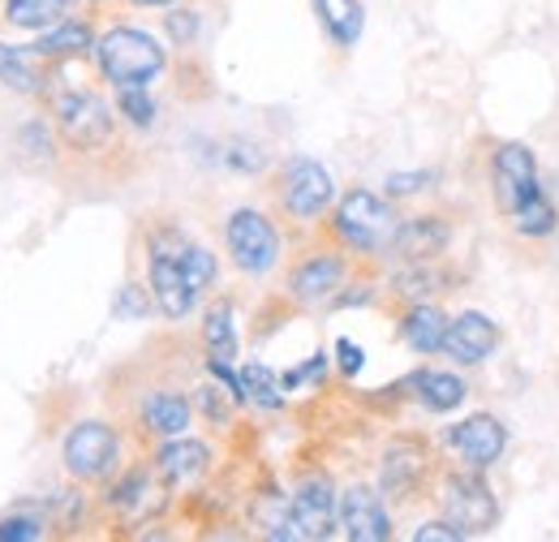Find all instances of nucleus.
Instances as JSON below:
<instances>
[{"label": "nucleus", "instance_id": "f257e3e1", "mask_svg": "<svg viewBox=\"0 0 559 542\" xmlns=\"http://www.w3.org/2000/svg\"><path fill=\"white\" fill-rule=\"evenodd\" d=\"M99 69L108 73V82L117 86H146L151 78L164 73V48L146 35V31H134V26H117L108 31L99 44Z\"/></svg>", "mask_w": 559, "mask_h": 542}, {"label": "nucleus", "instance_id": "f03ea898", "mask_svg": "<svg viewBox=\"0 0 559 542\" xmlns=\"http://www.w3.org/2000/svg\"><path fill=\"white\" fill-rule=\"evenodd\" d=\"M401 220L396 211L370 190H349L336 207V233L353 250H388Z\"/></svg>", "mask_w": 559, "mask_h": 542}, {"label": "nucleus", "instance_id": "7ed1b4c3", "mask_svg": "<svg viewBox=\"0 0 559 542\" xmlns=\"http://www.w3.org/2000/svg\"><path fill=\"white\" fill-rule=\"evenodd\" d=\"M181 250H186V237L164 228L151 237V297L155 306L168 315V319H186L194 310V288L186 284V271H181Z\"/></svg>", "mask_w": 559, "mask_h": 542}, {"label": "nucleus", "instance_id": "20e7f679", "mask_svg": "<svg viewBox=\"0 0 559 542\" xmlns=\"http://www.w3.org/2000/svg\"><path fill=\"white\" fill-rule=\"evenodd\" d=\"M224 246L233 255V263L246 275H267L280 263V233L272 228V220L254 207H241L228 215L224 224Z\"/></svg>", "mask_w": 559, "mask_h": 542}, {"label": "nucleus", "instance_id": "39448f33", "mask_svg": "<svg viewBox=\"0 0 559 542\" xmlns=\"http://www.w3.org/2000/svg\"><path fill=\"white\" fill-rule=\"evenodd\" d=\"M336 491L314 478V482H301L297 495L288 499L284 508V521L272 530V539H301V542H319V539H332L336 534Z\"/></svg>", "mask_w": 559, "mask_h": 542}, {"label": "nucleus", "instance_id": "423d86ee", "mask_svg": "<svg viewBox=\"0 0 559 542\" xmlns=\"http://www.w3.org/2000/svg\"><path fill=\"white\" fill-rule=\"evenodd\" d=\"M61 457H66V470H70L73 478L99 482V478H108L117 470V461H121V439H117V431H112L108 422H78L70 435H66Z\"/></svg>", "mask_w": 559, "mask_h": 542}, {"label": "nucleus", "instance_id": "0eeeda50", "mask_svg": "<svg viewBox=\"0 0 559 542\" xmlns=\"http://www.w3.org/2000/svg\"><path fill=\"white\" fill-rule=\"evenodd\" d=\"M439 504L448 512V521L469 539V534H487L499 521V504L490 495V486L478 474H448L443 478V491H439Z\"/></svg>", "mask_w": 559, "mask_h": 542}, {"label": "nucleus", "instance_id": "6e6552de", "mask_svg": "<svg viewBox=\"0 0 559 542\" xmlns=\"http://www.w3.org/2000/svg\"><path fill=\"white\" fill-rule=\"evenodd\" d=\"M490 186H495V203L503 215L521 211L530 199H538V164H534V151L525 142H503L490 160Z\"/></svg>", "mask_w": 559, "mask_h": 542}, {"label": "nucleus", "instance_id": "1a4fd4ad", "mask_svg": "<svg viewBox=\"0 0 559 542\" xmlns=\"http://www.w3.org/2000/svg\"><path fill=\"white\" fill-rule=\"evenodd\" d=\"M336 186H332V173L319 164V160H293L280 177V203L288 215L297 220H314L323 215L328 203H332Z\"/></svg>", "mask_w": 559, "mask_h": 542}, {"label": "nucleus", "instance_id": "9d476101", "mask_svg": "<svg viewBox=\"0 0 559 542\" xmlns=\"http://www.w3.org/2000/svg\"><path fill=\"white\" fill-rule=\"evenodd\" d=\"M52 113H57L61 134L70 138L73 146H82V151L108 142V134H112V113H108V104H104L99 95H91V91H66V95H57Z\"/></svg>", "mask_w": 559, "mask_h": 542}, {"label": "nucleus", "instance_id": "9b49d317", "mask_svg": "<svg viewBox=\"0 0 559 542\" xmlns=\"http://www.w3.org/2000/svg\"><path fill=\"white\" fill-rule=\"evenodd\" d=\"M448 444L456 448V457H461L469 470H487V466H495V461L503 457L508 435H503L499 417L474 413V417H465V422H456V426L448 431Z\"/></svg>", "mask_w": 559, "mask_h": 542}, {"label": "nucleus", "instance_id": "f8f14e48", "mask_svg": "<svg viewBox=\"0 0 559 542\" xmlns=\"http://www.w3.org/2000/svg\"><path fill=\"white\" fill-rule=\"evenodd\" d=\"M495 349H499V328L490 323L487 315L465 310L461 319H452V323H448L443 353H448L452 362H461V366H478V362H487Z\"/></svg>", "mask_w": 559, "mask_h": 542}, {"label": "nucleus", "instance_id": "ddd939ff", "mask_svg": "<svg viewBox=\"0 0 559 542\" xmlns=\"http://www.w3.org/2000/svg\"><path fill=\"white\" fill-rule=\"evenodd\" d=\"M341 526H345V534H349L353 542L392 539V521H388L379 495L366 491V486H349V491L341 495Z\"/></svg>", "mask_w": 559, "mask_h": 542}, {"label": "nucleus", "instance_id": "4468645a", "mask_svg": "<svg viewBox=\"0 0 559 542\" xmlns=\"http://www.w3.org/2000/svg\"><path fill=\"white\" fill-rule=\"evenodd\" d=\"M426 470H430V457H426V448L418 439H396L383 452V491L392 499H414Z\"/></svg>", "mask_w": 559, "mask_h": 542}, {"label": "nucleus", "instance_id": "2eb2a0df", "mask_svg": "<svg viewBox=\"0 0 559 542\" xmlns=\"http://www.w3.org/2000/svg\"><path fill=\"white\" fill-rule=\"evenodd\" d=\"M448 237L452 233H448V224L439 215H414V220H401V228H396L388 250H396L409 263H421V259H435L448 246Z\"/></svg>", "mask_w": 559, "mask_h": 542}, {"label": "nucleus", "instance_id": "dca6fc26", "mask_svg": "<svg viewBox=\"0 0 559 542\" xmlns=\"http://www.w3.org/2000/svg\"><path fill=\"white\" fill-rule=\"evenodd\" d=\"M341 280H345V263H341L336 255H314V259H306L301 268L293 271L288 288H293V297H297V302L314 306V302L332 297V293L341 288Z\"/></svg>", "mask_w": 559, "mask_h": 542}, {"label": "nucleus", "instance_id": "f3484780", "mask_svg": "<svg viewBox=\"0 0 559 542\" xmlns=\"http://www.w3.org/2000/svg\"><path fill=\"white\" fill-rule=\"evenodd\" d=\"M211 452L207 444H199V439H181V435H173L159 452H155V470L164 482H194V478L207 470Z\"/></svg>", "mask_w": 559, "mask_h": 542}, {"label": "nucleus", "instance_id": "a211bd4d", "mask_svg": "<svg viewBox=\"0 0 559 542\" xmlns=\"http://www.w3.org/2000/svg\"><path fill=\"white\" fill-rule=\"evenodd\" d=\"M142 426L151 435H164V439L186 435V426H190V401L177 397V392H151L142 401Z\"/></svg>", "mask_w": 559, "mask_h": 542}, {"label": "nucleus", "instance_id": "6ab92c4d", "mask_svg": "<svg viewBox=\"0 0 559 542\" xmlns=\"http://www.w3.org/2000/svg\"><path fill=\"white\" fill-rule=\"evenodd\" d=\"M314 13L323 22V31L332 35L336 48H353L361 39V26H366V13L357 0H314Z\"/></svg>", "mask_w": 559, "mask_h": 542}, {"label": "nucleus", "instance_id": "aec40b11", "mask_svg": "<svg viewBox=\"0 0 559 542\" xmlns=\"http://www.w3.org/2000/svg\"><path fill=\"white\" fill-rule=\"evenodd\" d=\"M95 48V35H91V26L86 22H57V26H48L44 31V39L35 44V52L39 57H48V61H61V57H82V52H91Z\"/></svg>", "mask_w": 559, "mask_h": 542}, {"label": "nucleus", "instance_id": "412c9836", "mask_svg": "<svg viewBox=\"0 0 559 542\" xmlns=\"http://www.w3.org/2000/svg\"><path fill=\"white\" fill-rule=\"evenodd\" d=\"M414 392L426 409L435 413H448L465 401V379L461 375H448V370H418L414 375Z\"/></svg>", "mask_w": 559, "mask_h": 542}, {"label": "nucleus", "instance_id": "4be33fe9", "mask_svg": "<svg viewBox=\"0 0 559 542\" xmlns=\"http://www.w3.org/2000/svg\"><path fill=\"white\" fill-rule=\"evenodd\" d=\"M401 337L414 353H439L443 337H448V319L435 310V306H414L401 323Z\"/></svg>", "mask_w": 559, "mask_h": 542}, {"label": "nucleus", "instance_id": "5701e85b", "mask_svg": "<svg viewBox=\"0 0 559 542\" xmlns=\"http://www.w3.org/2000/svg\"><path fill=\"white\" fill-rule=\"evenodd\" d=\"M0 82L13 86L17 95H39L44 91V73L35 69L26 48H13V44H0Z\"/></svg>", "mask_w": 559, "mask_h": 542}, {"label": "nucleus", "instance_id": "b1692460", "mask_svg": "<svg viewBox=\"0 0 559 542\" xmlns=\"http://www.w3.org/2000/svg\"><path fill=\"white\" fill-rule=\"evenodd\" d=\"M70 0H4V22L22 31H48L66 17Z\"/></svg>", "mask_w": 559, "mask_h": 542}, {"label": "nucleus", "instance_id": "393cba45", "mask_svg": "<svg viewBox=\"0 0 559 542\" xmlns=\"http://www.w3.org/2000/svg\"><path fill=\"white\" fill-rule=\"evenodd\" d=\"M203 340H207V353L215 362H233L237 357V332H233V306L228 302L211 306L207 323H203Z\"/></svg>", "mask_w": 559, "mask_h": 542}, {"label": "nucleus", "instance_id": "a878e982", "mask_svg": "<svg viewBox=\"0 0 559 542\" xmlns=\"http://www.w3.org/2000/svg\"><path fill=\"white\" fill-rule=\"evenodd\" d=\"M241 392H246V401H254V405H263V409L284 405V388H280V379L263 362H250V366L241 370Z\"/></svg>", "mask_w": 559, "mask_h": 542}, {"label": "nucleus", "instance_id": "bb28decb", "mask_svg": "<svg viewBox=\"0 0 559 542\" xmlns=\"http://www.w3.org/2000/svg\"><path fill=\"white\" fill-rule=\"evenodd\" d=\"M512 224L525 237H547V233H556V207H551V199L538 195V199H530L521 211H512Z\"/></svg>", "mask_w": 559, "mask_h": 542}, {"label": "nucleus", "instance_id": "cd10ccee", "mask_svg": "<svg viewBox=\"0 0 559 542\" xmlns=\"http://www.w3.org/2000/svg\"><path fill=\"white\" fill-rule=\"evenodd\" d=\"M181 271H186V284H190L194 297H199V293H207L211 280H215V255L203 250V246H190V241H186V250H181Z\"/></svg>", "mask_w": 559, "mask_h": 542}, {"label": "nucleus", "instance_id": "c85d7f7f", "mask_svg": "<svg viewBox=\"0 0 559 542\" xmlns=\"http://www.w3.org/2000/svg\"><path fill=\"white\" fill-rule=\"evenodd\" d=\"M117 108H121V117H130L139 130L155 126V99L146 95V86H117Z\"/></svg>", "mask_w": 559, "mask_h": 542}, {"label": "nucleus", "instance_id": "c756f323", "mask_svg": "<svg viewBox=\"0 0 559 542\" xmlns=\"http://www.w3.org/2000/svg\"><path fill=\"white\" fill-rule=\"evenodd\" d=\"M443 284V275L435 268H426V259H421L418 268L401 271L396 275V293H405V297H426V293H435Z\"/></svg>", "mask_w": 559, "mask_h": 542}, {"label": "nucleus", "instance_id": "7c9ffc66", "mask_svg": "<svg viewBox=\"0 0 559 542\" xmlns=\"http://www.w3.org/2000/svg\"><path fill=\"white\" fill-rule=\"evenodd\" d=\"M48 534V526L31 512H17V517H4L0 521V542H35Z\"/></svg>", "mask_w": 559, "mask_h": 542}, {"label": "nucleus", "instance_id": "2f4dec72", "mask_svg": "<svg viewBox=\"0 0 559 542\" xmlns=\"http://www.w3.org/2000/svg\"><path fill=\"white\" fill-rule=\"evenodd\" d=\"M146 495H151V478L139 470V474L126 478L121 486H112V495H108V499H112V508H139Z\"/></svg>", "mask_w": 559, "mask_h": 542}, {"label": "nucleus", "instance_id": "473e14b6", "mask_svg": "<svg viewBox=\"0 0 559 542\" xmlns=\"http://www.w3.org/2000/svg\"><path fill=\"white\" fill-rule=\"evenodd\" d=\"M435 181V173H392L388 177V195L392 199H405V195H418Z\"/></svg>", "mask_w": 559, "mask_h": 542}, {"label": "nucleus", "instance_id": "72a5a7b5", "mask_svg": "<svg viewBox=\"0 0 559 542\" xmlns=\"http://www.w3.org/2000/svg\"><path fill=\"white\" fill-rule=\"evenodd\" d=\"M323 370H328V357H323V353H314V357H310L306 366H297V370H288V375L280 379V388H284V392H293L297 384H306V379H319Z\"/></svg>", "mask_w": 559, "mask_h": 542}, {"label": "nucleus", "instance_id": "f704fd0d", "mask_svg": "<svg viewBox=\"0 0 559 542\" xmlns=\"http://www.w3.org/2000/svg\"><path fill=\"white\" fill-rule=\"evenodd\" d=\"M168 31H173V39H177V44H190V39L199 35V13H190V9L168 13Z\"/></svg>", "mask_w": 559, "mask_h": 542}, {"label": "nucleus", "instance_id": "c9c22d12", "mask_svg": "<svg viewBox=\"0 0 559 542\" xmlns=\"http://www.w3.org/2000/svg\"><path fill=\"white\" fill-rule=\"evenodd\" d=\"M465 534L452 521H426L421 530H414V542H461Z\"/></svg>", "mask_w": 559, "mask_h": 542}, {"label": "nucleus", "instance_id": "e433bc0d", "mask_svg": "<svg viewBox=\"0 0 559 542\" xmlns=\"http://www.w3.org/2000/svg\"><path fill=\"white\" fill-rule=\"evenodd\" d=\"M233 168H241V173H254V168H263V151L259 146H250V142H237L228 155H224Z\"/></svg>", "mask_w": 559, "mask_h": 542}, {"label": "nucleus", "instance_id": "4c0bfd02", "mask_svg": "<svg viewBox=\"0 0 559 542\" xmlns=\"http://www.w3.org/2000/svg\"><path fill=\"white\" fill-rule=\"evenodd\" d=\"M146 315V302H142V293L130 284V288H121V297H117V319H142Z\"/></svg>", "mask_w": 559, "mask_h": 542}, {"label": "nucleus", "instance_id": "58836bf2", "mask_svg": "<svg viewBox=\"0 0 559 542\" xmlns=\"http://www.w3.org/2000/svg\"><path fill=\"white\" fill-rule=\"evenodd\" d=\"M336 357H341V370H345V375H357V370L366 366V353H361V344H353V340H336Z\"/></svg>", "mask_w": 559, "mask_h": 542}, {"label": "nucleus", "instance_id": "ea45409f", "mask_svg": "<svg viewBox=\"0 0 559 542\" xmlns=\"http://www.w3.org/2000/svg\"><path fill=\"white\" fill-rule=\"evenodd\" d=\"M139 4H173V0H139Z\"/></svg>", "mask_w": 559, "mask_h": 542}, {"label": "nucleus", "instance_id": "a19ab883", "mask_svg": "<svg viewBox=\"0 0 559 542\" xmlns=\"http://www.w3.org/2000/svg\"><path fill=\"white\" fill-rule=\"evenodd\" d=\"M70 4H91V0H70Z\"/></svg>", "mask_w": 559, "mask_h": 542}]
</instances>
